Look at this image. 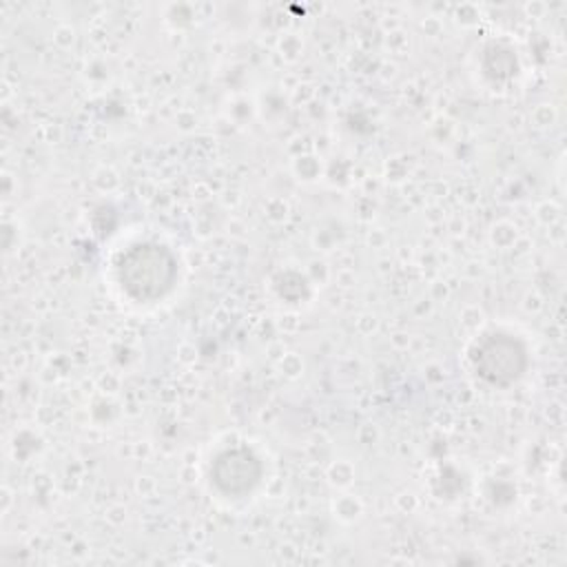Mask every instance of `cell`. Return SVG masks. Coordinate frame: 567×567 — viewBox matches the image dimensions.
<instances>
[{"instance_id": "obj_1", "label": "cell", "mask_w": 567, "mask_h": 567, "mask_svg": "<svg viewBox=\"0 0 567 567\" xmlns=\"http://www.w3.org/2000/svg\"><path fill=\"white\" fill-rule=\"evenodd\" d=\"M525 352L516 346V341L507 339V334H492L481 350L474 354L476 370L492 383H512L518 379L516 372H512L505 361L518 370H523Z\"/></svg>"}]
</instances>
